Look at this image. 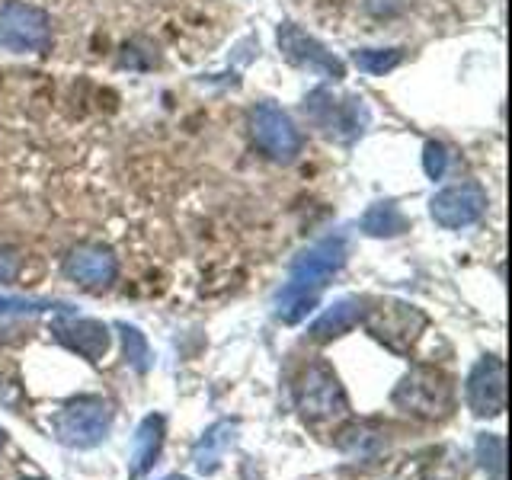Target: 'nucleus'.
<instances>
[{
  "instance_id": "1",
  "label": "nucleus",
  "mask_w": 512,
  "mask_h": 480,
  "mask_svg": "<svg viewBox=\"0 0 512 480\" xmlns=\"http://www.w3.org/2000/svg\"><path fill=\"white\" fill-rule=\"evenodd\" d=\"M0 48L13 55H42L52 48V16L26 0L0 7Z\"/></svg>"
},
{
  "instance_id": "2",
  "label": "nucleus",
  "mask_w": 512,
  "mask_h": 480,
  "mask_svg": "<svg viewBox=\"0 0 512 480\" xmlns=\"http://www.w3.org/2000/svg\"><path fill=\"white\" fill-rule=\"evenodd\" d=\"M112 429V410L103 397H77L68 400L52 416V432L68 448H93L100 445Z\"/></svg>"
},
{
  "instance_id": "3",
  "label": "nucleus",
  "mask_w": 512,
  "mask_h": 480,
  "mask_svg": "<svg viewBox=\"0 0 512 480\" xmlns=\"http://www.w3.org/2000/svg\"><path fill=\"white\" fill-rule=\"evenodd\" d=\"M391 400L404 413L423 416V420H442L452 410V381L436 368H413L400 378Z\"/></svg>"
},
{
  "instance_id": "4",
  "label": "nucleus",
  "mask_w": 512,
  "mask_h": 480,
  "mask_svg": "<svg viewBox=\"0 0 512 480\" xmlns=\"http://www.w3.org/2000/svg\"><path fill=\"white\" fill-rule=\"evenodd\" d=\"M250 138L269 160L292 164L301 154V132L276 103H256L250 109Z\"/></svg>"
},
{
  "instance_id": "5",
  "label": "nucleus",
  "mask_w": 512,
  "mask_h": 480,
  "mask_svg": "<svg viewBox=\"0 0 512 480\" xmlns=\"http://www.w3.org/2000/svg\"><path fill=\"white\" fill-rule=\"evenodd\" d=\"M362 320L368 333L394 352H407L420 340V333L429 324L420 308H413V304H404V301H381L375 308H365Z\"/></svg>"
},
{
  "instance_id": "6",
  "label": "nucleus",
  "mask_w": 512,
  "mask_h": 480,
  "mask_svg": "<svg viewBox=\"0 0 512 480\" xmlns=\"http://www.w3.org/2000/svg\"><path fill=\"white\" fill-rule=\"evenodd\" d=\"M304 112H308L320 132L336 141H346V144L356 141L368 125V109L359 96H343V100H336V96H330L327 90H314L308 100H304Z\"/></svg>"
},
{
  "instance_id": "7",
  "label": "nucleus",
  "mask_w": 512,
  "mask_h": 480,
  "mask_svg": "<svg viewBox=\"0 0 512 480\" xmlns=\"http://www.w3.org/2000/svg\"><path fill=\"white\" fill-rule=\"evenodd\" d=\"M298 410L308 423H327L349 410L340 378L327 365H308L298 381Z\"/></svg>"
},
{
  "instance_id": "8",
  "label": "nucleus",
  "mask_w": 512,
  "mask_h": 480,
  "mask_svg": "<svg viewBox=\"0 0 512 480\" xmlns=\"http://www.w3.org/2000/svg\"><path fill=\"white\" fill-rule=\"evenodd\" d=\"M487 189L468 180V183H458V186H445L439 189L436 196L429 199V215L436 224H442L445 231H461V228H471L487 212Z\"/></svg>"
},
{
  "instance_id": "9",
  "label": "nucleus",
  "mask_w": 512,
  "mask_h": 480,
  "mask_svg": "<svg viewBox=\"0 0 512 480\" xmlns=\"http://www.w3.org/2000/svg\"><path fill=\"white\" fill-rule=\"evenodd\" d=\"M276 42L282 48V55L295 64V68L317 74L324 80H343L346 77V64L336 58L324 42H317L314 36H308L301 26L295 23H282L276 29Z\"/></svg>"
},
{
  "instance_id": "10",
  "label": "nucleus",
  "mask_w": 512,
  "mask_h": 480,
  "mask_svg": "<svg viewBox=\"0 0 512 480\" xmlns=\"http://www.w3.org/2000/svg\"><path fill=\"white\" fill-rule=\"evenodd\" d=\"M346 256H349V247H346L343 234L324 237V240H317V244H311L308 250H301L295 256L288 276H292V282H298V285H308V288H317V292H324L327 282L346 266Z\"/></svg>"
},
{
  "instance_id": "11",
  "label": "nucleus",
  "mask_w": 512,
  "mask_h": 480,
  "mask_svg": "<svg viewBox=\"0 0 512 480\" xmlns=\"http://www.w3.org/2000/svg\"><path fill=\"white\" fill-rule=\"evenodd\" d=\"M464 400L474 416H500L506 410V365L496 356H484L464 381Z\"/></svg>"
},
{
  "instance_id": "12",
  "label": "nucleus",
  "mask_w": 512,
  "mask_h": 480,
  "mask_svg": "<svg viewBox=\"0 0 512 480\" xmlns=\"http://www.w3.org/2000/svg\"><path fill=\"white\" fill-rule=\"evenodd\" d=\"M64 276L71 282L90 288V292H103L119 276V260L112 256L109 247L100 244H84L74 247L68 256H64Z\"/></svg>"
},
{
  "instance_id": "13",
  "label": "nucleus",
  "mask_w": 512,
  "mask_h": 480,
  "mask_svg": "<svg viewBox=\"0 0 512 480\" xmlns=\"http://www.w3.org/2000/svg\"><path fill=\"white\" fill-rule=\"evenodd\" d=\"M52 333L61 346H68L87 362H100L109 349V327L90 317H55Z\"/></svg>"
},
{
  "instance_id": "14",
  "label": "nucleus",
  "mask_w": 512,
  "mask_h": 480,
  "mask_svg": "<svg viewBox=\"0 0 512 480\" xmlns=\"http://www.w3.org/2000/svg\"><path fill=\"white\" fill-rule=\"evenodd\" d=\"M237 442V423L234 420H218L215 426H208L202 432V439L192 445V464L199 474H215L221 468L224 455L231 452V445Z\"/></svg>"
},
{
  "instance_id": "15",
  "label": "nucleus",
  "mask_w": 512,
  "mask_h": 480,
  "mask_svg": "<svg viewBox=\"0 0 512 480\" xmlns=\"http://www.w3.org/2000/svg\"><path fill=\"white\" fill-rule=\"evenodd\" d=\"M164 416L151 413L144 416L135 429V439H132V458H128V471H132V480H141L154 468V461L160 455V445H164Z\"/></svg>"
},
{
  "instance_id": "16",
  "label": "nucleus",
  "mask_w": 512,
  "mask_h": 480,
  "mask_svg": "<svg viewBox=\"0 0 512 480\" xmlns=\"http://www.w3.org/2000/svg\"><path fill=\"white\" fill-rule=\"evenodd\" d=\"M362 317H365V304L359 298H340L314 320L308 333L317 343H330L336 336H346L356 324H362Z\"/></svg>"
},
{
  "instance_id": "17",
  "label": "nucleus",
  "mask_w": 512,
  "mask_h": 480,
  "mask_svg": "<svg viewBox=\"0 0 512 480\" xmlns=\"http://www.w3.org/2000/svg\"><path fill=\"white\" fill-rule=\"evenodd\" d=\"M320 301V292L317 288H308V285H298L288 279L276 298H272V311H276V317L282 320V324H301L304 317H308Z\"/></svg>"
},
{
  "instance_id": "18",
  "label": "nucleus",
  "mask_w": 512,
  "mask_h": 480,
  "mask_svg": "<svg viewBox=\"0 0 512 480\" xmlns=\"http://www.w3.org/2000/svg\"><path fill=\"white\" fill-rule=\"evenodd\" d=\"M359 228L368 237H397L407 231V218L394 202H375L368 212L362 215Z\"/></svg>"
},
{
  "instance_id": "19",
  "label": "nucleus",
  "mask_w": 512,
  "mask_h": 480,
  "mask_svg": "<svg viewBox=\"0 0 512 480\" xmlns=\"http://www.w3.org/2000/svg\"><path fill=\"white\" fill-rule=\"evenodd\" d=\"M352 64H356L362 74L384 77L404 64V48H359V52L352 55Z\"/></svg>"
},
{
  "instance_id": "20",
  "label": "nucleus",
  "mask_w": 512,
  "mask_h": 480,
  "mask_svg": "<svg viewBox=\"0 0 512 480\" xmlns=\"http://www.w3.org/2000/svg\"><path fill=\"white\" fill-rule=\"evenodd\" d=\"M119 333H122L125 362L132 365L138 375H144L151 368V346H148V340H144V333L138 327H128V324H119Z\"/></svg>"
},
{
  "instance_id": "21",
  "label": "nucleus",
  "mask_w": 512,
  "mask_h": 480,
  "mask_svg": "<svg viewBox=\"0 0 512 480\" xmlns=\"http://www.w3.org/2000/svg\"><path fill=\"white\" fill-rule=\"evenodd\" d=\"M340 448H343V452H349L352 458L365 461V458L378 455L381 448H384V442H381L378 432H368L365 426H356V429H346V432H343Z\"/></svg>"
},
{
  "instance_id": "22",
  "label": "nucleus",
  "mask_w": 512,
  "mask_h": 480,
  "mask_svg": "<svg viewBox=\"0 0 512 480\" xmlns=\"http://www.w3.org/2000/svg\"><path fill=\"white\" fill-rule=\"evenodd\" d=\"M503 458H506L503 439L484 432V436L477 439V461H480V468H484L493 480H503Z\"/></svg>"
},
{
  "instance_id": "23",
  "label": "nucleus",
  "mask_w": 512,
  "mask_h": 480,
  "mask_svg": "<svg viewBox=\"0 0 512 480\" xmlns=\"http://www.w3.org/2000/svg\"><path fill=\"white\" fill-rule=\"evenodd\" d=\"M42 311H68V304L39 301V298H0V314H42Z\"/></svg>"
},
{
  "instance_id": "24",
  "label": "nucleus",
  "mask_w": 512,
  "mask_h": 480,
  "mask_svg": "<svg viewBox=\"0 0 512 480\" xmlns=\"http://www.w3.org/2000/svg\"><path fill=\"white\" fill-rule=\"evenodd\" d=\"M423 170L429 180H442L448 170V148L442 141H429L423 148Z\"/></svg>"
},
{
  "instance_id": "25",
  "label": "nucleus",
  "mask_w": 512,
  "mask_h": 480,
  "mask_svg": "<svg viewBox=\"0 0 512 480\" xmlns=\"http://www.w3.org/2000/svg\"><path fill=\"white\" fill-rule=\"evenodd\" d=\"M20 276V253L13 247H0V285H13Z\"/></svg>"
},
{
  "instance_id": "26",
  "label": "nucleus",
  "mask_w": 512,
  "mask_h": 480,
  "mask_svg": "<svg viewBox=\"0 0 512 480\" xmlns=\"http://www.w3.org/2000/svg\"><path fill=\"white\" fill-rule=\"evenodd\" d=\"M365 7H368V13H375V16H391V13L404 10L407 0H365Z\"/></svg>"
},
{
  "instance_id": "27",
  "label": "nucleus",
  "mask_w": 512,
  "mask_h": 480,
  "mask_svg": "<svg viewBox=\"0 0 512 480\" xmlns=\"http://www.w3.org/2000/svg\"><path fill=\"white\" fill-rule=\"evenodd\" d=\"M4 442H7V432H4V429H0V448H4Z\"/></svg>"
},
{
  "instance_id": "28",
  "label": "nucleus",
  "mask_w": 512,
  "mask_h": 480,
  "mask_svg": "<svg viewBox=\"0 0 512 480\" xmlns=\"http://www.w3.org/2000/svg\"><path fill=\"white\" fill-rule=\"evenodd\" d=\"M164 480H189V477H180V474H173V477H164Z\"/></svg>"
}]
</instances>
